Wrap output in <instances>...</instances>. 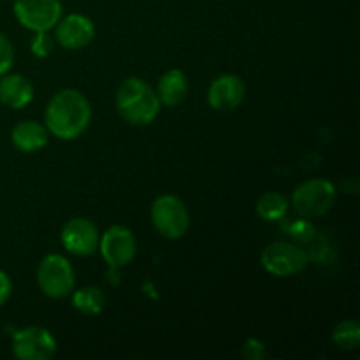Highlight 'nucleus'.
Wrapping results in <instances>:
<instances>
[{
	"label": "nucleus",
	"mask_w": 360,
	"mask_h": 360,
	"mask_svg": "<svg viewBox=\"0 0 360 360\" xmlns=\"http://www.w3.org/2000/svg\"><path fill=\"white\" fill-rule=\"evenodd\" d=\"M44 120L46 129L51 136L63 141L76 139L90 125V102L79 90L74 88L60 90L48 102Z\"/></svg>",
	"instance_id": "nucleus-1"
},
{
	"label": "nucleus",
	"mask_w": 360,
	"mask_h": 360,
	"mask_svg": "<svg viewBox=\"0 0 360 360\" xmlns=\"http://www.w3.org/2000/svg\"><path fill=\"white\" fill-rule=\"evenodd\" d=\"M116 109L129 125H150L160 111L158 95L141 77H127L116 90Z\"/></svg>",
	"instance_id": "nucleus-2"
},
{
	"label": "nucleus",
	"mask_w": 360,
	"mask_h": 360,
	"mask_svg": "<svg viewBox=\"0 0 360 360\" xmlns=\"http://www.w3.org/2000/svg\"><path fill=\"white\" fill-rule=\"evenodd\" d=\"M151 224L167 239H181L190 227V214L179 197L165 193L151 204Z\"/></svg>",
	"instance_id": "nucleus-3"
},
{
	"label": "nucleus",
	"mask_w": 360,
	"mask_h": 360,
	"mask_svg": "<svg viewBox=\"0 0 360 360\" xmlns=\"http://www.w3.org/2000/svg\"><path fill=\"white\" fill-rule=\"evenodd\" d=\"M336 202V186L323 178L308 179L294 190L292 206L301 217L313 218L329 213Z\"/></svg>",
	"instance_id": "nucleus-4"
},
{
	"label": "nucleus",
	"mask_w": 360,
	"mask_h": 360,
	"mask_svg": "<svg viewBox=\"0 0 360 360\" xmlns=\"http://www.w3.org/2000/svg\"><path fill=\"white\" fill-rule=\"evenodd\" d=\"M37 283L42 294L51 299H65L74 292L76 276L69 260L58 253L46 255L37 267Z\"/></svg>",
	"instance_id": "nucleus-5"
},
{
	"label": "nucleus",
	"mask_w": 360,
	"mask_h": 360,
	"mask_svg": "<svg viewBox=\"0 0 360 360\" xmlns=\"http://www.w3.org/2000/svg\"><path fill=\"white\" fill-rule=\"evenodd\" d=\"M260 262H262L264 269L269 274H273V276L287 278L304 271L309 262V257L299 246L285 241H278L271 243V245H267L262 250Z\"/></svg>",
	"instance_id": "nucleus-6"
},
{
	"label": "nucleus",
	"mask_w": 360,
	"mask_h": 360,
	"mask_svg": "<svg viewBox=\"0 0 360 360\" xmlns=\"http://www.w3.org/2000/svg\"><path fill=\"white\" fill-rule=\"evenodd\" d=\"M13 11L21 27L32 32H49L62 18L60 0H14Z\"/></svg>",
	"instance_id": "nucleus-7"
},
{
	"label": "nucleus",
	"mask_w": 360,
	"mask_h": 360,
	"mask_svg": "<svg viewBox=\"0 0 360 360\" xmlns=\"http://www.w3.org/2000/svg\"><path fill=\"white\" fill-rule=\"evenodd\" d=\"M13 354L20 360H49L56 354V340L44 327H25L14 333Z\"/></svg>",
	"instance_id": "nucleus-8"
},
{
	"label": "nucleus",
	"mask_w": 360,
	"mask_h": 360,
	"mask_svg": "<svg viewBox=\"0 0 360 360\" xmlns=\"http://www.w3.org/2000/svg\"><path fill=\"white\" fill-rule=\"evenodd\" d=\"M98 248L104 260L111 267L129 266L137 253L136 236L123 225H112L102 234Z\"/></svg>",
	"instance_id": "nucleus-9"
},
{
	"label": "nucleus",
	"mask_w": 360,
	"mask_h": 360,
	"mask_svg": "<svg viewBox=\"0 0 360 360\" xmlns=\"http://www.w3.org/2000/svg\"><path fill=\"white\" fill-rule=\"evenodd\" d=\"M60 239H62L63 248L69 253L77 257H88L98 248L101 236H98L94 221H90L88 218H72L63 225Z\"/></svg>",
	"instance_id": "nucleus-10"
},
{
	"label": "nucleus",
	"mask_w": 360,
	"mask_h": 360,
	"mask_svg": "<svg viewBox=\"0 0 360 360\" xmlns=\"http://www.w3.org/2000/svg\"><path fill=\"white\" fill-rule=\"evenodd\" d=\"M246 95V84L236 74H221L207 90V102L214 111L229 112L243 104Z\"/></svg>",
	"instance_id": "nucleus-11"
},
{
	"label": "nucleus",
	"mask_w": 360,
	"mask_h": 360,
	"mask_svg": "<svg viewBox=\"0 0 360 360\" xmlns=\"http://www.w3.org/2000/svg\"><path fill=\"white\" fill-rule=\"evenodd\" d=\"M95 37V25L84 14H69L60 18L55 25V39L62 48L81 49L86 48Z\"/></svg>",
	"instance_id": "nucleus-12"
},
{
	"label": "nucleus",
	"mask_w": 360,
	"mask_h": 360,
	"mask_svg": "<svg viewBox=\"0 0 360 360\" xmlns=\"http://www.w3.org/2000/svg\"><path fill=\"white\" fill-rule=\"evenodd\" d=\"M34 98V86L21 74H2L0 76V104L11 109H21Z\"/></svg>",
	"instance_id": "nucleus-13"
},
{
	"label": "nucleus",
	"mask_w": 360,
	"mask_h": 360,
	"mask_svg": "<svg viewBox=\"0 0 360 360\" xmlns=\"http://www.w3.org/2000/svg\"><path fill=\"white\" fill-rule=\"evenodd\" d=\"M48 129L41 123L34 122V120L18 123L11 132V141H13L14 148L20 150L21 153H35V151L42 150L48 144Z\"/></svg>",
	"instance_id": "nucleus-14"
},
{
	"label": "nucleus",
	"mask_w": 360,
	"mask_h": 360,
	"mask_svg": "<svg viewBox=\"0 0 360 360\" xmlns=\"http://www.w3.org/2000/svg\"><path fill=\"white\" fill-rule=\"evenodd\" d=\"M155 91H157L162 105L174 108L188 94V79L183 70L171 69L158 79V86Z\"/></svg>",
	"instance_id": "nucleus-15"
},
{
	"label": "nucleus",
	"mask_w": 360,
	"mask_h": 360,
	"mask_svg": "<svg viewBox=\"0 0 360 360\" xmlns=\"http://www.w3.org/2000/svg\"><path fill=\"white\" fill-rule=\"evenodd\" d=\"M72 306L83 315H98L105 308V294L98 287L88 285L74 292Z\"/></svg>",
	"instance_id": "nucleus-16"
},
{
	"label": "nucleus",
	"mask_w": 360,
	"mask_h": 360,
	"mask_svg": "<svg viewBox=\"0 0 360 360\" xmlns=\"http://www.w3.org/2000/svg\"><path fill=\"white\" fill-rule=\"evenodd\" d=\"M288 199L283 193L278 192H267L262 197H259L255 204V211L262 220L274 221L281 220L288 211Z\"/></svg>",
	"instance_id": "nucleus-17"
},
{
	"label": "nucleus",
	"mask_w": 360,
	"mask_h": 360,
	"mask_svg": "<svg viewBox=\"0 0 360 360\" xmlns=\"http://www.w3.org/2000/svg\"><path fill=\"white\" fill-rule=\"evenodd\" d=\"M333 341L341 350H357L360 343V323L357 320H343L333 330Z\"/></svg>",
	"instance_id": "nucleus-18"
},
{
	"label": "nucleus",
	"mask_w": 360,
	"mask_h": 360,
	"mask_svg": "<svg viewBox=\"0 0 360 360\" xmlns=\"http://www.w3.org/2000/svg\"><path fill=\"white\" fill-rule=\"evenodd\" d=\"M53 46H55V42H53L51 35L48 32H35L30 41V51L37 58H46V56L51 55Z\"/></svg>",
	"instance_id": "nucleus-19"
},
{
	"label": "nucleus",
	"mask_w": 360,
	"mask_h": 360,
	"mask_svg": "<svg viewBox=\"0 0 360 360\" xmlns=\"http://www.w3.org/2000/svg\"><path fill=\"white\" fill-rule=\"evenodd\" d=\"M14 63V48L9 39L0 32V76L9 72Z\"/></svg>",
	"instance_id": "nucleus-20"
},
{
	"label": "nucleus",
	"mask_w": 360,
	"mask_h": 360,
	"mask_svg": "<svg viewBox=\"0 0 360 360\" xmlns=\"http://www.w3.org/2000/svg\"><path fill=\"white\" fill-rule=\"evenodd\" d=\"M243 357L250 359V360H262L266 359V347H264L262 341L255 340V338H250L243 343Z\"/></svg>",
	"instance_id": "nucleus-21"
},
{
	"label": "nucleus",
	"mask_w": 360,
	"mask_h": 360,
	"mask_svg": "<svg viewBox=\"0 0 360 360\" xmlns=\"http://www.w3.org/2000/svg\"><path fill=\"white\" fill-rule=\"evenodd\" d=\"M11 294H13V281H11L9 274L6 271L0 269V306L9 301Z\"/></svg>",
	"instance_id": "nucleus-22"
},
{
	"label": "nucleus",
	"mask_w": 360,
	"mask_h": 360,
	"mask_svg": "<svg viewBox=\"0 0 360 360\" xmlns=\"http://www.w3.org/2000/svg\"><path fill=\"white\" fill-rule=\"evenodd\" d=\"M292 236H294L295 239H301V241H309V239L315 236V229L309 224H306V221H297V224L292 227Z\"/></svg>",
	"instance_id": "nucleus-23"
}]
</instances>
